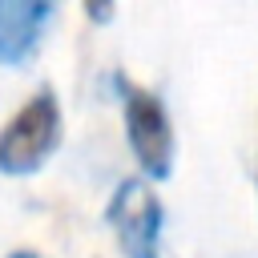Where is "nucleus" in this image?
Listing matches in <instances>:
<instances>
[{"label":"nucleus","instance_id":"nucleus-1","mask_svg":"<svg viewBox=\"0 0 258 258\" xmlns=\"http://www.w3.org/2000/svg\"><path fill=\"white\" fill-rule=\"evenodd\" d=\"M60 145V105L48 85H40L0 129V173L24 177L44 165V157Z\"/></svg>","mask_w":258,"mask_h":258},{"label":"nucleus","instance_id":"nucleus-2","mask_svg":"<svg viewBox=\"0 0 258 258\" xmlns=\"http://www.w3.org/2000/svg\"><path fill=\"white\" fill-rule=\"evenodd\" d=\"M113 85H117L121 113H125V137H129L141 169L149 177H169V169H173V125H169L161 97L149 93L145 85L129 81L125 73H117Z\"/></svg>","mask_w":258,"mask_h":258},{"label":"nucleus","instance_id":"nucleus-3","mask_svg":"<svg viewBox=\"0 0 258 258\" xmlns=\"http://www.w3.org/2000/svg\"><path fill=\"white\" fill-rule=\"evenodd\" d=\"M161 218H165L161 202H157L153 185L141 177L117 181V189L105 206V222L125 258H161Z\"/></svg>","mask_w":258,"mask_h":258},{"label":"nucleus","instance_id":"nucleus-4","mask_svg":"<svg viewBox=\"0 0 258 258\" xmlns=\"http://www.w3.org/2000/svg\"><path fill=\"white\" fill-rule=\"evenodd\" d=\"M52 12L56 8L44 0H0V64H24Z\"/></svg>","mask_w":258,"mask_h":258},{"label":"nucleus","instance_id":"nucleus-5","mask_svg":"<svg viewBox=\"0 0 258 258\" xmlns=\"http://www.w3.org/2000/svg\"><path fill=\"white\" fill-rule=\"evenodd\" d=\"M85 16H89V20H109V16H113V8H109V4H101V8H97V4H89V8H85Z\"/></svg>","mask_w":258,"mask_h":258},{"label":"nucleus","instance_id":"nucleus-6","mask_svg":"<svg viewBox=\"0 0 258 258\" xmlns=\"http://www.w3.org/2000/svg\"><path fill=\"white\" fill-rule=\"evenodd\" d=\"M8 258H40V254H32V250H12Z\"/></svg>","mask_w":258,"mask_h":258}]
</instances>
